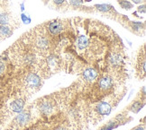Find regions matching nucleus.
Returning a JSON list of instances; mask_svg holds the SVG:
<instances>
[{
    "instance_id": "nucleus-8",
    "label": "nucleus",
    "mask_w": 146,
    "mask_h": 130,
    "mask_svg": "<svg viewBox=\"0 0 146 130\" xmlns=\"http://www.w3.org/2000/svg\"><path fill=\"white\" fill-rule=\"evenodd\" d=\"M84 1H85V0H70V4L73 7L77 8V7H80L84 3Z\"/></svg>"
},
{
    "instance_id": "nucleus-1",
    "label": "nucleus",
    "mask_w": 146,
    "mask_h": 130,
    "mask_svg": "<svg viewBox=\"0 0 146 130\" xmlns=\"http://www.w3.org/2000/svg\"><path fill=\"white\" fill-rule=\"evenodd\" d=\"M128 111L126 110H123L119 114H117L114 118H112L105 125L101 126L98 130H113L115 128L119 127L120 126L125 125L126 123H129L133 120V118L129 116Z\"/></svg>"
},
{
    "instance_id": "nucleus-2",
    "label": "nucleus",
    "mask_w": 146,
    "mask_h": 130,
    "mask_svg": "<svg viewBox=\"0 0 146 130\" xmlns=\"http://www.w3.org/2000/svg\"><path fill=\"white\" fill-rule=\"evenodd\" d=\"M145 44L140 48L136 55L135 60V77L140 81H144L145 79Z\"/></svg>"
},
{
    "instance_id": "nucleus-11",
    "label": "nucleus",
    "mask_w": 146,
    "mask_h": 130,
    "mask_svg": "<svg viewBox=\"0 0 146 130\" xmlns=\"http://www.w3.org/2000/svg\"><path fill=\"white\" fill-rule=\"evenodd\" d=\"M131 130H145V122H144V119H143V123H141L140 125L136 126L135 127H133Z\"/></svg>"
},
{
    "instance_id": "nucleus-4",
    "label": "nucleus",
    "mask_w": 146,
    "mask_h": 130,
    "mask_svg": "<svg viewBox=\"0 0 146 130\" xmlns=\"http://www.w3.org/2000/svg\"><path fill=\"white\" fill-rule=\"evenodd\" d=\"M44 24H45V27L50 34L52 36H56V35L60 34V33H61L62 32H64V30L66 29L67 19L66 20L54 19L52 21L46 22Z\"/></svg>"
},
{
    "instance_id": "nucleus-14",
    "label": "nucleus",
    "mask_w": 146,
    "mask_h": 130,
    "mask_svg": "<svg viewBox=\"0 0 146 130\" xmlns=\"http://www.w3.org/2000/svg\"><path fill=\"white\" fill-rule=\"evenodd\" d=\"M21 10L24 11L25 10V5L24 4H21Z\"/></svg>"
},
{
    "instance_id": "nucleus-6",
    "label": "nucleus",
    "mask_w": 146,
    "mask_h": 130,
    "mask_svg": "<svg viewBox=\"0 0 146 130\" xmlns=\"http://www.w3.org/2000/svg\"><path fill=\"white\" fill-rule=\"evenodd\" d=\"M95 7L97 8L98 11H99V12L101 13H112V12H115V7H113L112 5H109V4H102V5H95Z\"/></svg>"
},
{
    "instance_id": "nucleus-13",
    "label": "nucleus",
    "mask_w": 146,
    "mask_h": 130,
    "mask_svg": "<svg viewBox=\"0 0 146 130\" xmlns=\"http://www.w3.org/2000/svg\"><path fill=\"white\" fill-rule=\"evenodd\" d=\"M134 4H142V2H144L145 0H132Z\"/></svg>"
},
{
    "instance_id": "nucleus-15",
    "label": "nucleus",
    "mask_w": 146,
    "mask_h": 130,
    "mask_svg": "<svg viewBox=\"0 0 146 130\" xmlns=\"http://www.w3.org/2000/svg\"><path fill=\"white\" fill-rule=\"evenodd\" d=\"M47 1H49V0H43V2H44V4H47Z\"/></svg>"
},
{
    "instance_id": "nucleus-12",
    "label": "nucleus",
    "mask_w": 146,
    "mask_h": 130,
    "mask_svg": "<svg viewBox=\"0 0 146 130\" xmlns=\"http://www.w3.org/2000/svg\"><path fill=\"white\" fill-rule=\"evenodd\" d=\"M137 12H139L140 14H145V4H143L142 5H140L137 9Z\"/></svg>"
},
{
    "instance_id": "nucleus-3",
    "label": "nucleus",
    "mask_w": 146,
    "mask_h": 130,
    "mask_svg": "<svg viewBox=\"0 0 146 130\" xmlns=\"http://www.w3.org/2000/svg\"><path fill=\"white\" fill-rule=\"evenodd\" d=\"M144 105H145V87L143 86V88L140 90V92L136 95V98L133 101H131V103L126 107L125 110L128 112H133L134 114H136V113H138L143 108Z\"/></svg>"
},
{
    "instance_id": "nucleus-9",
    "label": "nucleus",
    "mask_w": 146,
    "mask_h": 130,
    "mask_svg": "<svg viewBox=\"0 0 146 130\" xmlns=\"http://www.w3.org/2000/svg\"><path fill=\"white\" fill-rule=\"evenodd\" d=\"M21 19H22V21H23L24 24H29L30 22H32V20H31V18L29 17V16H27L25 14H21Z\"/></svg>"
},
{
    "instance_id": "nucleus-5",
    "label": "nucleus",
    "mask_w": 146,
    "mask_h": 130,
    "mask_svg": "<svg viewBox=\"0 0 146 130\" xmlns=\"http://www.w3.org/2000/svg\"><path fill=\"white\" fill-rule=\"evenodd\" d=\"M11 118L12 116L7 109V104L0 97V129L9 121Z\"/></svg>"
},
{
    "instance_id": "nucleus-7",
    "label": "nucleus",
    "mask_w": 146,
    "mask_h": 130,
    "mask_svg": "<svg viewBox=\"0 0 146 130\" xmlns=\"http://www.w3.org/2000/svg\"><path fill=\"white\" fill-rule=\"evenodd\" d=\"M117 3H118V5L123 9L125 10H130L133 7V5L130 1H128V0H118Z\"/></svg>"
},
{
    "instance_id": "nucleus-10",
    "label": "nucleus",
    "mask_w": 146,
    "mask_h": 130,
    "mask_svg": "<svg viewBox=\"0 0 146 130\" xmlns=\"http://www.w3.org/2000/svg\"><path fill=\"white\" fill-rule=\"evenodd\" d=\"M53 4L57 7V8H60L61 5H63L66 3V0H52Z\"/></svg>"
}]
</instances>
